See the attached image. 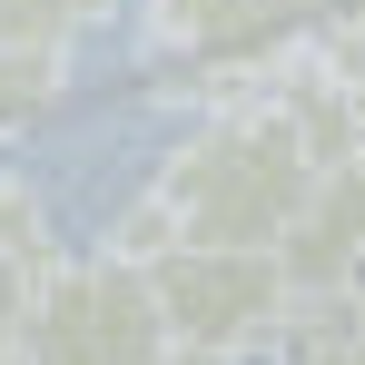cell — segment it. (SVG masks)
<instances>
[{
	"label": "cell",
	"instance_id": "obj_1",
	"mask_svg": "<svg viewBox=\"0 0 365 365\" xmlns=\"http://www.w3.org/2000/svg\"><path fill=\"white\" fill-rule=\"evenodd\" d=\"M316 178H326V158H316V138L297 128V109H287L277 89H257V99H217V109L158 158L148 187L168 197L178 237L277 247L297 227V207L316 197Z\"/></svg>",
	"mask_w": 365,
	"mask_h": 365
},
{
	"label": "cell",
	"instance_id": "obj_2",
	"mask_svg": "<svg viewBox=\"0 0 365 365\" xmlns=\"http://www.w3.org/2000/svg\"><path fill=\"white\" fill-rule=\"evenodd\" d=\"M178 346L168 306H158V267L128 247H89V257H50L30 287V336L20 365H158Z\"/></svg>",
	"mask_w": 365,
	"mask_h": 365
},
{
	"label": "cell",
	"instance_id": "obj_3",
	"mask_svg": "<svg viewBox=\"0 0 365 365\" xmlns=\"http://www.w3.org/2000/svg\"><path fill=\"white\" fill-rule=\"evenodd\" d=\"M336 0H138L148 69L178 79V99H257L267 69L326 30Z\"/></svg>",
	"mask_w": 365,
	"mask_h": 365
},
{
	"label": "cell",
	"instance_id": "obj_4",
	"mask_svg": "<svg viewBox=\"0 0 365 365\" xmlns=\"http://www.w3.org/2000/svg\"><path fill=\"white\" fill-rule=\"evenodd\" d=\"M158 267V306L178 326V346H227V356H267L287 326H297V277L277 247H207V237H178Z\"/></svg>",
	"mask_w": 365,
	"mask_h": 365
},
{
	"label": "cell",
	"instance_id": "obj_5",
	"mask_svg": "<svg viewBox=\"0 0 365 365\" xmlns=\"http://www.w3.org/2000/svg\"><path fill=\"white\" fill-rule=\"evenodd\" d=\"M277 257H287V277H297V297H346L365 267V158H336L326 178H316V197L297 207V227L277 237Z\"/></svg>",
	"mask_w": 365,
	"mask_h": 365
},
{
	"label": "cell",
	"instance_id": "obj_6",
	"mask_svg": "<svg viewBox=\"0 0 365 365\" xmlns=\"http://www.w3.org/2000/svg\"><path fill=\"white\" fill-rule=\"evenodd\" d=\"M60 99H69V50H50V40H0V148L30 138L40 119H60Z\"/></svg>",
	"mask_w": 365,
	"mask_h": 365
},
{
	"label": "cell",
	"instance_id": "obj_7",
	"mask_svg": "<svg viewBox=\"0 0 365 365\" xmlns=\"http://www.w3.org/2000/svg\"><path fill=\"white\" fill-rule=\"evenodd\" d=\"M277 365H365V316L346 297L297 306V326L277 336Z\"/></svg>",
	"mask_w": 365,
	"mask_h": 365
},
{
	"label": "cell",
	"instance_id": "obj_8",
	"mask_svg": "<svg viewBox=\"0 0 365 365\" xmlns=\"http://www.w3.org/2000/svg\"><path fill=\"white\" fill-rule=\"evenodd\" d=\"M0 257H10V267H30V277L60 257V217H50L40 178H10V168H0Z\"/></svg>",
	"mask_w": 365,
	"mask_h": 365
},
{
	"label": "cell",
	"instance_id": "obj_9",
	"mask_svg": "<svg viewBox=\"0 0 365 365\" xmlns=\"http://www.w3.org/2000/svg\"><path fill=\"white\" fill-rule=\"evenodd\" d=\"M119 0H0V40H50V50H79Z\"/></svg>",
	"mask_w": 365,
	"mask_h": 365
},
{
	"label": "cell",
	"instance_id": "obj_10",
	"mask_svg": "<svg viewBox=\"0 0 365 365\" xmlns=\"http://www.w3.org/2000/svg\"><path fill=\"white\" fill-rule=\"evenodd\" d=\"M30 287H40V277L0 257V365H20V336H30Z\"/></svg>",
	"mask_w": 365,
	"mask_h": 365
},
{
	"label": "cell",
	"instance_id": "obj_11",
	"mask_svg": "<svg viewBox=\"0 0 365 365\" xmlns=\"http://www.w3.org/2000/svg\"><path fill=\"white\" fill-rule=\"evenodd\" d=\"M316 40H326V50H336V69H346V79H356V89H365V0H336Z\"/></svg>",
	"mask_w": 365,
	"mask_h": 365
},
{
	"label": "cell",
	"instance_id": "obj_12",
	"mask_svg": "<svg viewBox=\"0 0 365 365\" xmlns=\"http://www.w3.org/2000/svg\"><path fill=\"white\" fill-rule=\"evenodd\" d=\"M158 365H247V356H227V346H168Z\"/></svg>",
	"mask_w": 365,
	"mask_h": 365
},
{
	"label": "cell",
	"instance_id": "obj_13",
	"mask_svg": "<svg viewBox=\"0 0 365 365\" xmlns=\"http://www.w3.org/2000/svg\"><path fill=\"white\" fill-rule=\"evenodd\" d=\"M346 306H356V316H365V267H356V287H346Z\"/></svg>",
	"mask_w": 365,
	"mask_h": 365
}]
</instances>
